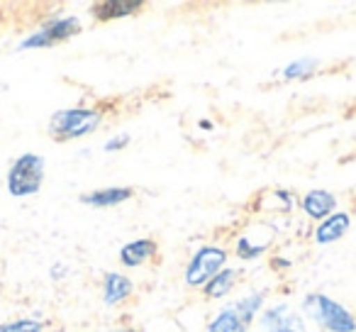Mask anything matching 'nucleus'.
<instances>
[{
    "instance_id": "obj_6",
    "label": "nucleus",
    "mask_w": 356,
    "mask_h": 332,
    "mask_svg": "<svg viewBox=\"0 0 356 332\" xmlns=\"http://www.w3.org/2000/svg\"><path fill=\"white\" fill-rule=\"evenodd\" d=\"M81 32V22L76 17H61V20H54L49 25H44L40 32H35L32 37H27L22 42V49H40V47H54L59 42L71 40L74 35Z\"/></svg>"
},
{
    "instance_id": "obj_9",
    "label": "nucleus",
    "mask_w": 356,
    "mask_h": 332,
    "mask_svg": "<svg viewBox=\"0 0 356 332\" xmlns=\"http://www.w3.org/2000/svg\"><path fill=\"white\" fill-rule=\"evenodd\" d=\"M337 208V198L330 191H310V193L302 198V210H305L310 218H330V213Z\"/></svg>"
},
{
    "instance_id": "obj_15",
    "label": "nucleus",
    "mask_w": 356,
    "mask_h": 332,
    "mask_svg": "<svg viewBox=\"0 0 356 332\" xmlns=\"http://www.w3.org/2000/svg\"><path fill=\"white\" fill-rule=\"evenodd\" d=\"M0 332H42V322L37 320H15L0 325Z\"/></svg>"
},
{
    "instance_id": "obj_11",
    "label": "nucleus",
    "mask_w": 356,
    "mask_h": 332,
    "mask_svg": "<svg viewBox=\"0 0 356 332\" xmlns=\"http://www.w3.org/2000/svg\"><path fill=\"white\" fill-rule=\"evenodd\" d=\"M346 230H349V215L334 213V215H330V218H325V223L317 228L315 239H317V244H330V242H334V239H339Z\"/></svg>"
},
{
    "instance_id": "obj_8",
    "label": "nucleus",
    "mask_w": 356,
    "mask_h": 332,
    "mask_svg": "<svg viewBox=\"0 0 356 332\" xmlns=\"http://www.w3.org/2000/svg\"><path fill=\"white\" fill-rule=\"evenodd\" d=\"M154 252H156V242L154 239H134V242L122 247L120 262L124 267H142L144 262H149L154 257Z\"/></svg>"
},
{
    "instance_id": "obj_3",
    "label": "nucleus",
    "mask_w": 356,
    "mask_h": 332,
    "mask_svg": "<svg viewBox=\"0 0 356 332\" xmlns=\"http://www.w3.org/2000/svg\"><path fill=\"white\" fill-rule=\"evenodd\" d=\"M305 310L332 332H354L356 330L354 315H351L344 306H339V303L332 301V298L322 296V293H315V296L305 298Z\"/></svg>"
},
{
    "instance_id": "obj_5",
    "label": "nucleus",
    "mask_w": 356,
    "mask_h": 332,
    "mask_svg": "<svg viewBox=\"0 0 356 332\" xmlns=\"http://www.w3.org/2000/svg\"><path fill=\"white\" fill-rule=\"evenodd\" d=\"M225 259L227 252L222 247H203L198 249L193 259L188 264V271H186V283L188 286H203V283L213 281L225 267Z\"/></svg>"
},
{
    "instance_id": "obj_16",
    "label": "nucleus",
    "mask_w": 356,
    "mask_h": 332,
    "mask_svg": "<svg viewBox=\"0 0 356 332\" xmlns=\"http://www.w3.org/2000/svg\"><path fill=\"white\" fill-rule=\"evenodd\" d=\"M315 61L305 59V61H298V64H291L286 69V79H300V76H305L307 71H315Z\"/></svg>"
},
{
    "instance_id": "obj_12",
    "label": "nucleus",
    "mask_w": 356,
    "mask_h": 332,
    "mask_svg": "<svg viewBox=\"0 0 356 332\" xmlns=\"http://www.w3.org/2000/svg\"><path fill=\"white\" fill-rule=\"evenodd\" d=\"M132 293V281L122 274H108L105 276V303L115 306V303L127 301V296Z\"/></svg>"
},
{
    "instance_id": "obj_14",
    "label": "nucleus",
    "mask_w": 356,
    "mask_h": 332,
    "mask_svg": "<svg viewBox=\"0 0 356 332\" xmlns=\"http://www.w3.org/2000/svg\"><path fill=\"white\" fill-rule=\"evenodd\" d=\"M237 276H239V274L234 271V269H222V271H220L218 276L208 283V288H205V296H208V298L227 296V293L232 291L234 283H237Z\"/></svg>"
},
{
    "instance_id": "obj_4",
    "label": "nucleus",
    "mask_w": 356,
    "mask_h": 332,
    "mask_svg": "<svg viewBox=\"0 0 356 332\" xmlns=\"http://www.w3.org/2000/svg\"><path fill=\"white\" fill-rule=\"evenodd\" d=\"M264 296L261 293H252L244 301L234 303L232 308H225L213 322H210V332H247L249 322H252L254 313L259 310Z\"/></svg>"
},
{
    "instance_id": "obj_1",
    "label": "nucleus",
    "mask_w": 356,
    "mask_h": 332,
    "mask_svg": "<svg viewBox=\"0 0 356 332\" xmlns=\"http://www.w3.org/2000/svg\"><path fill=\"white\" fill-rule=\"evenodd\" d=\"M100 122H103V113L95 108L59 110L49 120V134L54 139H59V142H69V139H79L90 134Z\"/></svg>"
},
{
    "instance_id": "obj_7",
    "label": "nucleus",
    "mask_w": 356,
    "mask_h": 332,
    "mask_svg": "<svg viewBox=\"0 0 356 332\" xmlns=\"http://www.w3.org/2000/svg\"><path fill=\"white\" fill-rule=\"evenodd\" d=\"M264 332H305L300 315L288 306H276L264 315Z\"/></svg>"
},
{
    "instance_id": "obj_2",
    "label": "nucleus",
    "mask_w": 356,
    "mask_h": 332,
    "mask_svg": "<svg viewBox=\"0 0 356 332\" xmlns=\"http://www.w3.org/2000/svg\"><path fill=\"white\" fill-rule=\"evenodd\" d=\"M42 181H44V159L37 154H22L8 174V191L13 196H32L42 189Z\"/></svg>"
},
{
    "instance_id": "obj_10",
    "label": "nucleus",
    "mask_w": 356,
    "mask_h": 332,
    "mask_svg": "<svg viewBox=\"0 0 356 332\" xmlns=\"http://www.w3.org/2000/svg\"><path fill=\"white\" fill-rule=\"evenodd\" d=\"M129 198H132V189H98L93 193L81 196V200L93 205V208H113V205H120Z\"/></svg>"
},
{
    "instance_id": "obj_18",
    "label": "nucleus",
    "mask_w": 356,
    "mask_h": 332,
    "mask_svg": "<svg viewBox=\"0 0 356 332\" xmlns=\"http://www.w3.org/2000/svg\"><path fill=\"white\" fill-rule=\"evenodd\" d=\"M122 332H134V330H122Z\"/></svg>"
},
{
    "instance_id": "obj_13",
    "label": "nucleus",
    "mask_w": 356,
    "mask_h": 332,
    "mask_svg": "<svg viewBox=\"0 0 356 332\" xmlns=\"http://www.w3.org/2000/svg\"><path fill=\"white\" fill-rule=\"evenodd\" d=\"M142 10V3H134V0H122V3H100L93 8V15L100 20H115V17L132 15V13Z\"/></svg>"
},
{
    "instance_id": "obj_17",
    "label": "nucleus",
    "mask_w": 356,
    "mask_h": 332,
    "mask_svg": "<svg viewBox=\"0 0 356 332\" xmlns=\"http://www.w3.org/2000/svg\"><path fill=\"white\" fill-rule=\"evenodd\" d=\"M127 142H129V134H118V137H113L105 144V152H118V149L127 147Z\"/></svg>"
}]
</instances>
